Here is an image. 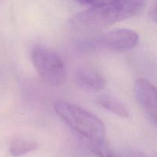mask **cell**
I'll return each instance as SVG.
<instances>
[{
    "label": "cell",
    "instance_id": "obj_1",
    "mask_svg": "<svg viewBox=\"0 0 157 157\" xmlns=\"http://www.w3.org/2000/svg\"><path fill=\"white\" fill-rule=\"evenodd\" d=\"M145 0H102L71 20L73 27L94 30L131 18L142 10Z\"/></svg>",
    "mask_w": 157,
    "mask_h": 157
},
{
    "label": "cell",
    "instance_id": "obj_2",
    "mask_svg": "<svg viewBox=\"0 0 157 157\" xmlns=\"http://www.w3.org/2000/svg\"><path fill=\"white\" fill-rule=\"evenodd\" d=\"M57 114L76 133L90 143L105 140V126L95 115L79 106L64 101L55 103Z\"/></svg>",
    "mask_w": 157,
    "mask_h": 157
},
{
    "label": "cell",
    "instance_id": "obj_3",
    "mask_svg": "<svg viewBox=\"0 0 157 157\" xmlns=\"http://www.w3.org/2000/svg\"><path fill=\"white\" fill-rule=\"evenodd\" d=\"M31 59L40 78L52 87L64 84L65 67L61 57L55 51L42 45H35L31 52Z\"/></svg>",
    "mask_w": 157,
    "mask_h": 157
},
{
    "label": "cell",
    "instance_id": "obj_4",
    "mask_svg": "<svg viewBox=\"0 0 157 157\" xmlns=\"http://www.w3.org/2000/svg\"><path fill=\"white\" fill-rule=\"evenodd\" d=\"M139 41V35L130 29H117L103 35L98 41L100 45L115 52H125L133 48Z\"/></svg>",
    "mask_w": 157,
    "mask_h": 157
},
{
    "label": "cell",
    "instance_id": "obj_5",
    "mask_svg": "<svg viewBox=\"0 0 157 157\" xmlns=\"http://www.w3.org/2000/svg\"><path fill=\"white\" fill-rule=\"evenodd\" d=\"M136 99L149 119L154 124L157 120L156 87L144 78H138L135 83Z\"/></svg>",
    "mask_w": 157,
    "mask_h": 157
},
{
    "label": "cell",
    "instance_id": "obj_6",
    "mask_svg": "<svg viewBox=\"0 0 157 157\" xmlns=\"http://www.w3.org/2000/svg\"><path fill=\"white\" fill-rule=\"evenodd\" d=\"M75 81L81 88L90 91L102 90L106 85L102 74L91 67H79L75 73Z\"/></svg>",
    "mask_w": 157,
    "mask_h": 157
},
{
    "label": "cell",
    "instance_id": "obj_7",
    "mask_svg": "<svg viewBox=\"0 0 157 157\" xmlns=\"http://www.w3.org/2000/svg\"><path fill=\"white\" fill-rule=\"evenodd\" d=\"M38 144L32 140L16 137L11 142L9 152L12 156L18 157L34 151L36 150Z\"/></svg>",
    "mask_w": 157,
    "mask_h": 157
},
{
    "label": "cell",
    "instance_id": "obj_8",
    "mask_svg": "<svg viewBox=\"0 0 157 157\" xmlns=\"http://www.w3.org/2000/svg\"><path fill=\"white\" fill-rule=\"evenodd\" d=\"M98 104L106 110L122 117H129L127 108L116 98L109 96H103L98 99Z\"/></svg>",
    "mask_w": 157,
    "mask_h": 157
},
{
    "label": "cell",
    "instance_id": "obj_9",
    "mask_svg": "<svg viewBox=\"0 0 157 157\" xmlns=\"http://www.w3.org/2000/svg\"><path fill=\"white\" fill-rule=\"evenodd\" d=\"M90 149L98 157H117L105 140L90 143Z\"/></svg>",
    "mask_w": 157,
    "mask_h": 157
},
{
    "label": "cell",
    "instance_id": "obj_10",
    "mask_svg": "<svg viewBox=\"0 0 157 157\" xmlns=\"http://www.w3.org/2000/svg\"><path fill=\"white\" fill-rule=\"evenodd\" d=\"M77 2L82 5H88V6H94L102 0H76Z\"/></svg>",
    "mask_w": 157,
    "mask_h": 157
}]
</instances>
